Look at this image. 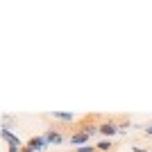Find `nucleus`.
Segmentation results:
<instances>
[{
  "instance_id": "obj_7",
  "label": "nucleus",
  "mask_w": 152,
  "mask_h": 152,
  "mask_svg": "<svg viewBox=\"0 0 152 152\" xmlns=\"http://www.w3.org/2000/svg\"><path fill=\"white\" fill-rule=\"evenodd\" d=\"M95 148H98V152H111V150H114V143H111L109 139H104V141H100Z\"/></svg>"
},
{
  "instance_id": "obj_2",
  "label": "nucleus",
  "mask_w": 152,
  "mask_h": 152,
  "mask_svg": "<svg viewBox=\"0 0 152 152\" xmlns=\"http://www.w3.org/2000/svg\"><path fill=\"white\" fill-rule=\"evenodd\" d=\"M25 145H27V148H32V150H34V152H43L45 148L50 145V143H48V139H45L43 134H41V136H32V139L27 141Z\"/></svg>"
},
{
  "instance_id": "obj_1",
  "label": "nucleus",
  "mask_w": 152,
  "mask_h": 152,
  "mask_svg": "<svg viewBox=\"0 0 152 152\" xmlns=\"http://www.w3.org/2000/svg\"><path fill=\"white\" fill-rule=\"evenodd\" d=\"M100 134H102V136H107V139L116 136V134H118V121H114V118L102 121L100 123Z\"/></svg>"
},
{
  "instance_id": "obj_9",
  "label": "nucleus",
  "mask_w": 152,
  "mask_h": 152,
  "mask_svg": "<svg viewBox=\"0 0 152 152\" xmlns=\"http://www.w3.org/2000/svg\"><path fill=\"white\" fill-rule=\"evenodd\" d=\"M75 152H98L95 145H82V148H75Z\"/></svg>"
},
{
  "instance_id": "obj_5",
  "label": "nucleus",
  "mask_w": 152,
  "mask_h": 152,
  "mask_svg": "<svg viewBox=\"0 0 152 152\" xmlns=\"http://www.w3.org/2000/svg\"><path fill=\"white\" fill-rule=\"evenodd\" d=\"M89 141H91V136L86 132H73V134H70V143H73V145L82 148L84 143H89Z\"/></svg>"
},
{
  "instance_id": "obj_6",
  "label": "nucleus",
  "mask_w": 152,
  "mask_h": 152,
  "mask_svg": "<svg viewBox=\"0 0 152 152\" xmlns=\"http://www.w3.org/2000/svg\"><path fill=\"white\" fill-rule=\"evenodd\" d=\"M50 118H55V121H61V123H73V121H75V116L68 114V111H52Z\"/></svg>"
},
{
  "instance_id": "obj_4",
  "label": "nucleus",
  "mask_w": 152,
  "mask_h": 152,
  "mask_svg": "<svg viewBox=\"0 0 152 152\" xmlns=\"http://www.w3.org/2000/svg\"><path fill=\"white\" fill-rule=\"evenodd\" d=\"M0 136H2V139H5L7 143H9V145H14V148H23V141H20L18 136H16V134H12L9 129H5V127L0 129Z\"/></svg>"
},
{
  "instance_id": "obj_10",
  "label": "nucleus",
  "mask_w": 152,
  "mask_h": 152,
  "mask_svg": "<svg viewBox=\"0 0 152 152\" xmlns=\"http://www.w3.org/2000/svg\"><path fill=\"white\" fill-rule=\"evenodd\" d=\"M132 152H148V150H143V148H139V145H134V148H132Z\"/></svg>"
},
{
  "instance_id": "obj_12",
  "label": "nucleus",
  "mask_w": 152,
  "mask_h": 152,
  "mask_svg": "<svg viewBox=\"0 0 152 152\" xmlns=\"http://www.w3.org/2000/svg\"><path fill=\"white\" fill-rule=\"evenodd\" d=\"M145 134H148V136H152V125H148V127H145Z\"/></svg>"
},
{
  "instance_id": "obj_8",
  "label": "nucleus",
  "mask_w": 152,
  "mask_h": 152,
  "mask_svg": "<svg viewBox=\"0 0 152 152\" xmlns=\"http://www.w3.org/2000/svg\"><path fill=\"white\" fill-rule=\"evenodd\" d=\"M129 125H132V121H129V118L118 121V132H127V129H129Z\"/></svg>"
},
{
  "instance_id": "obj_11",
  "label": "nucleus",
  "mask_w": 152,
  "mask_h": 152,
  "mask_svg": "<svg viewBox=\"0 0 152 152\" xmlns=\"http://www.w3.org/2000/svg\"><path fill=\"white\" fill-rule=\"evenodd\" d=\"M20 152H34V150H32V148H27V145H23V148H20Z\"/></svg>"
},
{
  "instance_id": "obj_3",
  "label": "nucleus",
  "mask_w": 152,
  "mask_h": 152,
  "mask_svg": "<svg viewBox=\"0 0 152 152\" xmlns=\"http://www.w3.org/2000/svg\"><path fill=\"white\" fill-rule=\"evenodd\" d=\"M43 136L48 139V143H50V145H59V143L64 141V134H61V129H55V127H50V129H48V132H45Z\"/></svg>"
}]
</instances>
